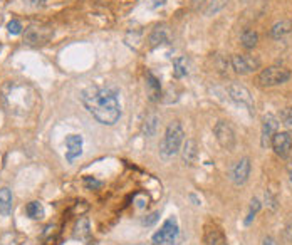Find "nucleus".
Instances as JSON below:
<instances>
[{"mask_svg":"<svg viewBox=\"0 0 292 245\" xmlns=\"http://www.w3.org/2000/svg\"><path fill=\"white\" fill-rule=\"evenodd\" d=\"M81 101L92 117L101 125L111 126L121 117V106L118 94L111 87L89 86L81 92Z\"/></svg>","mask_w":292,"mask_h":245,"instance_id":"obj_1","label":"nucleus"},{"mask_svg":"<svg viewBox=\"0 0 292 245\" xmlns=\"http://www.w3.org/2000/svg\"><path fill=\"white\" fill-rule=\"evenodd\" d=\"M4 99L11 111L26 112L36 106V92L26 84H17V82H9L4 87Z\"/></svg>","mask_w":292,"mask_h":245,"instance_id":"obj_2","label":"nucleus"},{"mask_svg":"<svg viewBox=\"0 0 292 245\" xmlns=\"http://www.w3.org/2000/svg\"><path fill=\"white\" fill-rule=\"evenodd\" d=\"M183 140H185L183 126L180 125V121H172L168 125L167 131H165L162 146H160V153H162L165 158H170V156L177 155L180 148L183 146Z\"/></svg>","mask_w":292,"mask_h":245,"instance_id":"obj_3","label":"nucleus"},{"mask_svg":"<svg viewBox=\"0 0 292 245\" xmlns=\"http://www.w3.org/2000/svg\"><path fill=\"white\" fill-rule=\"evenodd\" d=\"M180 238V227L175 217H170L165 220L162 228L153 235V243L155 245H177Z\"/></svg>","mask_w":292,"mask_h":245,"instance_id":"obj_4","label":"nucleus"},{"mask_svg":"<svg viewBox=\"0 0 292 245\" xmlns=\"http://www.w3.org/2000/svg\"><path fill=\"white\" fill-rule=\"evenodd\" d=\"M227 92L230 96V99L237 104H240L245 107L250 114L255 112V102H254V96L250 94V91L247 89L245 86L240 84V82H230L227 86Z\"/></svg>","mask_w":292,"mask_h":245,"instance_id":"obj_5","label":"nucleus"},{"mask_svg":"<svg viewBox=\"0 0 292 245\" xmlns=\"http://www.w3.org/2000/svg\"><path fill=\"white\" fill-rule=\"evenodd\" d=\"M289 79H290V71L282 66H270L259 74V84L264 87L284 84Z\"/></svg>","mask_w":292,"mask_h":245,"instance_id":"obj_6","label":"nucleus"},{"mask_svg":"<svg viewBox=\"0 0 292 245\" xmlns=\"http://www.w3.org/2000/svg\"><path fill=\"white\" fill-rule=\"evenodd\" d=\"M230 62L237 74H250V72L260 69V59L250 56V54H233Z\"/></svg>","mask_w":292,"mask_h":245,"instance_id":"obj_7","label":"nucleus"},{"mask_svg":"<svg viewBox=\"0 0 292 245\" xmlns=\"http://www.w3.org/2000/svg\"><path fill=\"white\" fill-rule=\"evenodd\" d=\"M54 36V31L47 26H29L24 34V42L29 46H42L47 44Z\"/></svg>","mask_w":292,"mask_h":245,"instance_id":"obj_8","label":"nucleus"},{"mask_svg":"<svg viewBox=\"0 0 292 245\" xmlns=\"http://www.w3.org/2000/svg\"><path fill=\"white\" fill-rule=\"evenodd\" d=\"M213 133H215V140L218 141V145H220L223 150L232 151L235 148V143H237L235 131H233V128L227 121H218L215 125V128H213Z\"/></svg>","mask_w":292,"mask_h":245,"instance_id":"obj_9","label":"nucleus"},{"mask_svg":"<svg viewBox=\"0 0 292 245\" xmlns=\"http://www.w3.org/2000/svg\"><path fill=\"white\" fill-rule=\"evenodd\" d=\"M272 150L275 151L277 156L280 158H287L289 153L292 151V136L287 131H277L274 135V138L270 141Z\"/></svg>","mask_w":292,"mask_h":245,"instance_id":"obj_10","label":"nucleus"},{"mask_svg":"<svg viewBox=\"0 0 292 245\" xmlns=\"http://www.w3.org/2000/svg\"><path fill=\"white\" fill-rule=\"evenodd\" d=\"M250 176V160L249 158H242L238 160L235 165L230 168V180L235 187H242V185L247 183Z\"/></svg>","mask_w":292,"mask_h":245,"instance_id":"obj_11","label":"nucleus"},{"mask_svg":"<svg viewBox=\"0 0 292 245\" xmlns=\"http://www.w3.org/2000/svg\"><path fill=\"white\" fill-rule=\"evenodd\" d=\"M277 128H279V119L274 116V114H265L262 117V131H260V141H262V146L267 148L270 145L272 138L274 135L277 133Z\"/></svg>","mask_w":292,"mask_h":245,"instance_id":"obj_12","label":"nucleus"},{"mask_svg":"<svg viewBox=\"0 0 292 245\" xmlns=\"http://www.w3.org/2000/svg\"><path fill=\"white\" fill-rule=\"evenodd\" d=\"M203 242L207 245H228L222 228L215 223H207L203 227Z\"/></svg>","mask_w":292,"mask_h":245,"instance_id":"obj_13","label":"nucleus"},{"mask_svg":"<svg viewBox=\"0 0 292 245\" xmlns=\"http://www.w3.org/2000/svg\"><path fill=\"white\" fill-rule=\"evenodd\" d=\"M66 146H67L66 158H67V161H71V163L82 155V138L79 135H69L67 136Z\"/></svg>","mask_w":292,"mask_h":245,"instance_id":"obj_14","label":"nucleus"},{"mask_svg":"<svg viewBox=\"0 0 292 245\" xmlns=\"http://www.w3.org/2000/svg\"><path fill=\"white\" fill-rule=\"evenodd\" d=\"M182 156H183V161L188 165H193L195 161L198 158V146H197V141L193 140H187L183 143V148H182Z\"/></svg>","mask_w":292,"mask_h":245,"instance_id":"obj_15","label":"nucleus"},{"mask_svg":"<svg viewBox=\"0 0 292 245\" xmlns=\"http://www.w3.org/2000/svg\"><path fill=\"white\" fill-rule=\"evenodd\" d=\"M290 31H292V22L287 21V19H284V21L275 22L274 26H272L269 36L272 39H282V37H285Z\"/></svg>","mask_w":292,"mask_h":245,"instance_id":"obj_16","label":"nucleus"},{"mask_svg":"<svg viewBox=\"0 0 292 245\" xmlns=\"http://www.w3.org/2000/svg\"><path fill=\"white\" fill-rule=\"evenodd\" d=\"M168 41V31L165 26H158L155 27V31L152 32V36H150V46L152 47H158L162 46Z\"/></svg>","mask_w":292,"mask_h":245,"instance_id":"obj_17","label":"nucleus"},{"mask_svg":"<svg viewBox=\"0 0 292 245\" xmlns=\"http://www.w3.org/2000/svg\"><path fill=\"white\" fill-rule=\"evenodd\" d=\"M146 81H148V89H150V99L158 101L162 97V86H160L158 79L152 72H146Z\"/></svg>","mask_w":292,"mask_h":245,"instance_id":"obj_18","label":"nucleus"},{"mask_svg":"<svg viewBox=\"0 0 292 245\" xmlns=\"http://www.w3.org/2000/svg\"><path fill=\"white\" fill-rule=\"evenodd\" d=\"M259 42V34H257L254 29H245L240 34V44L245 49H254Z\"/></svg>","mask_w":292,"mask_h":245,"instance_id":"obj_19","label":"nucleus"},{"mask_svg":"<svg viewBox=\"0 0 292 245\" xmlns=\"http://www.w3.org/2000/svg\"><path fill=\"white\" fill-rule=\"evenodd\" d=\"M158 116L155 114V112H150L148 116L144 117V121H143V135L144 136H155V133H157V130H158Z\"/></svg>","mask_w":292,"mask_h":245,"instance_id":"obj_20","label":"nucleus"},{"mask_svg":"<svg viewBox=\"0 0 292 245\" xmlns=\"http://www.w3.org/2000/svg\"><path fill=\"white\" fill-rule=\"evenodd\" d=\"M12 212V193L9 188L0 190V213L9 215Z\"/></svg>","mask_w":292,"mask_h":245,"instance_id":"obj_21","label":"nucleus"},{"mask_svg":"<svg viewBox=\"0 0 292 245\" xmlns=\"http://www.w3.org/2000/svg\"><path fill=\"white\" fill-rule=\"evenodd\" d=\"M188 74V64H187V59L185 57H177L173 61V76L177 79H182Z\"/></svg>","mask_w":292,"mask_h":245,"instance_id":"obj_22","label":"nucleus"},{"mask_svg":"<svg viewBox=\"0 0 292 245\" xmlns=\"http://www.w3.org/2000/svg\"><path fill=\"white\" fill-rule=\"evenodd\" d=\"M26 213L29 218L32 220H41L44 217V207L41 202H31L26 205Z\"/></svg>","mask_w":292,"mask_h":245,"instance_id":"obj_23","label":"nucleus"},{"mask_svg":"<svg viewBox=\"0 0 292 245\" xmlns=\"http://www.w3.org/2000/svg\"><path fill=\"white\" fill-rule=\"evenodd\" d=\"M228 4V0H208L207 7H205V16H215L222 11V9H225Z\"/></svg>","mask_w":292,"mask_h":245,"instance_id":"obj_24","label":"nucleus"},{"mask_svg":"<svg viewBox=\"0 0 292 245\" xmlns=\"http://www.w3.org/2000/svg\"><path fill=\"white\" fill-rule=\"evenodd\" d=\"M76 232H74V237L76 238H81L84 240L89 237V222L86 218H79V222L76 223Z\"/></svg>","mask_w":292,"mask_h":245,"instance_id":"obj_25","label":"nucleus"},{"mask_svg":"<svg viewBox=\"0 0 292 245\" xmlns=\"http://www.w3.org/2000/svg\"><path fill=\"white\" fill-rule=\"evenodd\" d=\"M280 121L287 130L292 131V107H285L280 111Z\"/></svg>","mask_w":292,"mask_h":245,"instance_id":"obj_26","label":"nucleus"},{"mask_svg":"<svg viewBox=\"0 0 292 245\" xmlns=\"http://www.w3.org/2000/svg\"><path fill=\"white\" fill-rule=\"evenodd\" d=\"M259 208H260V202L257 198H254L250 202V212H249V215H247V218H245V223L249 225L252 220L255 218V215H257V212H259Z\"/></svg>","mask_w":292,"mask_h":245,"instance_id":"obj_27","label":"nucleus"},{"mask_svg":"<svg viewBox=\"0 0 292 245\" xmlns=\"http://www.w3.org/2000/svg\"><path fill=\"white\" fill-rule=\"evenodd\" d=\"M7 31L11 36H19V34L22 32V26H21V22L19 21H11L7 24Z\"/></svg>","mask_w":292,"mask_h":245,"instance_id":"obj_28","label":"nucleus"},{"mask_svg":"<svg viewBox=\"0 0 292 245\" xmlns=\"http://www.w3.org/2000/svg\"><path fill=\"white\" fill-rule=\"evenodd\" d=\"M84 185H86V188H89V190H96V188H99L101 185V181H97L94 178H91V176H84Z\"/></svg>","mask_w":292,"mask_h":245,"instance_id":"obj_29","label":"nucleus"},{"mask_svg":"<svg viewBox=\"0 0 292 245\" xmlns=\"http://www.w3.org/2000/svg\"><path fill=\"white\" fill-rule=\"evenodd\" d=\"M207 0H192V7H193V11H198L203 4H205Z\"/></svg>","mask_w":292,"mask_h":245,"instance_id":"obj_30","label":"nucleus"},{"mask_svg":"<svg viewBox=\"0 0 292 245\" xmlns=\"http://www.w3.org/2000/svg\"><path fill=\"white\" fill-rule=\"evenodd\" d=\"M157 218H158V213H153V215H150V218H146L144 220V225H152L157 222Z\"/></svg>","mask_w":292,"mask_h":245,"instance_id":"obj_31","label":"nucleus"},{"mask_svg":"<svg viewBox=\"0 0 292 245\" xmlns=\"http://www.w3.org/2000/svg\"><path fill=\"white\" fill-rule=\"evenodd\" d=\"M285 237H287V240H290V242H292V223H290V225H287V228H285Z\"/></svg>","mask_w":292,"mask_h":245,"instance_id":"obj_32","label":"nucleus"},{"mask_svg":"<svg viewBox=\"0 0 292 245\" xmlns=\"http://www.w3.org/2000/svg\"><path fill=\"white\" fill-rule=\"evenodd\" d=\"M262 245H277V242L272 237H265L264 242H262Z\"/></svg>","mask_w":292,"mask_h":245,"instance_id":"obj_33","label":"nucleus"},{"mask_svg":"<svg viewBox=\"0 0 292 245\" xmlns=\"http://www.w3.org/2000/svg\"><path fill=\"white\" fill-rule=\"evenodd\" d=\"M287 173H289V180H290V183H292V160L287 163Z\"/></svg>","mask_w":292,"mask_h":245,"instance_id":"obj_34","label":"nucleus"},{"mask_svg":"<svg viewBox=\"0 0 292 245\" xmlns=\"http://www.w3.org/2000/svg\"><path fill=\"white\" fill-rule=\"evenodd\" d=\"M29 6H39V4H42L44 0H26Z\"/></svg>","mask_w":292,"mask_h":245,"instance_id":"obj_35","label":"nucleus"},{"mask_svg":"<svg viewBox=\"0 0 292 245\" xmlns=\"http://www.w3.org/2000/svg\"><path fill=\"white\" fill-rule=\"evenodd\" d=\"M0 51H2V46H0Z\"/></svg>","mask_w":292,"mask_h":245,"instance_id":"obj_36","label":"nucleus"}]
</instances>
